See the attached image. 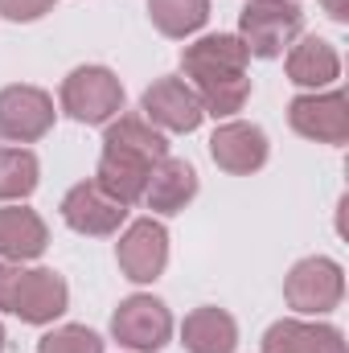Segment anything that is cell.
<instances>
[{
	"instance_id": "26",
	"label": "cell",
	"mask_w": 349,
	"mask_h": 353,
	"mask_svg": "<svg viewBox=\"0 0 349 353\" xmlns=\"http://www.w3.org/2000/svg\"><path fill=\"white\" fill-rule=\"evenodd\" d=\"M0 353H4V325H0Z\"/></svg>"
},
{
	"instance_id": "11",
	"label": "cell",
	"mask_w": 349,
	"mask_h": 353,
	"mask_svg": "<svg viewBox=\"0 0 349 353\" xmlns=\"http://www.w3.org/2000/svg\"><path fill=\"white\" fill-rule=\"evenodd\" d=\"M210 157L222 173L230 176H251L259 173L271 157V144H267V132L259 123H247V119H226L214 128L210 136Z\"/></svg>"
},
{
	"instance_id": "25",
	"label": "cell",
	"mask_w": 349,
	"mask_h": 353,
	"mask_svg": "<svg viewBox=\"0 0 349 353\" xmlns=\"http://www.w3.org/2000/svg\"><path fill=\"white\" fill-rule=\"evenodd\" d=\"M321 4H325V12H329L337 25H346L349 21V0H321Z\"/></svg>"
},
{
	"instance_id": "20",
	"label": "cell",
	"mask_w": 349,
	"mask_h": 353,
	"mask_svg": "<svg viewBox=\"0 0 349 353\" xmlns=\"http://www.w3.org/2000/svg\"><path fill=\"white\" fill-rule=\"evenodd\" d=\"M148 17H152L157 33L185 41L210 21V0H148Z\"/></svg>"
},
{
	"instance_id": "15",
	"label": "cell",
	"mask_w": 349,
	"mask_h": 353,
	"mask_svg": "<svg viewBox=\"0 0 349 353\" xmlns=\"http://www.w3.org/2000/svg\"><path fill=\"white\" fill-rule=\"evenodd\" d=\"M103 152H119V157H132L157 169L169 157V140L144 115H115L103 132Z\"/></svg>"
},
{
	"instance_id": "8",
	"label": "cell",
	"mask_w": 349,
	"mask_h": 353,
	"mask_svg": "<svg viewBox=\"0 0 349 353\" xmlns=\"http://www.w3.org/2000/svg\"><path fill=\"white\" fill-rule=\"evenodd\" d=\"M115 263L132 283H152L169 267V230L157 218L132 222L115 243Z\"/></svg>"
},
{
	"instance_id": "7",
	"label": "cell",
	"mask_w": 349,
	"mask_h": 353,
	"mask_svg": "<svg viewBox=\"0 0 349 353\" xmlns=\"http://www.w3.org/2000/svg\"><path fill=\"white\" fill-rule=\"evenodd\" d=\"M54 99L41 87H25V83H12V87L0 90V140L8 144H33L41 140L50 128H54Z\"/></svg>"
},
{
	"instance_id": "6",
	"label": "cell",
	"mask_w": 349,
	"mask_h": 353,
	"mask_svg": "<svg viewBox=\"0 0 349 353\" xmlns=\"http://www.w3.org/2000/svg\"><path fill=\"white\" fill-rule=\"evenodd\" d=\"M288 123L296 136L312 144H346L349 140V99L341 90H308L288 103Z\"/></svg>"
},
{
	"instance_id": "12",
	"label": "cell",
	"mask_w": 349,
	"mask_h": 353,
	"mask_svg": "<svg viewBox=\"0 0 349 353\" xmlns=\"http://www.w3.org/2000/svg\"><path fill=\"white\" fill-rule=\"evenodd\" d=\"M62 218L74 234H87V239H107L123 226L128 218V205H119L111 193H103L94 181H79L66 197H62Z\"/></svg>"
},
{
	"instance_id": "24",
	"label": "cell",
	"mask_w": 349,
	"mask_h": 353,
	"mask_svg": "<svg viewBox=\"0 0 349 353\" xmlns=\"http://www.w3.org/2000/svg\"><path fill=\"white\" fill-rule=\"evenodd\" d=\"M17 275H21V263H0V312H8V304H12Z\"/></svg>"
},
{
	"instance_id": "1",
	"label": "cell",
	"mask_w": 349,
	"mask_h": 353,
	"mask_svg": "<svg viewBox=\"0 0 349 353\" xmlns=\"http://www.w3.org/2000/svg\"><path fill=\"white\" fill-rule=\"evenodd\" d=\"M247 46L239 33H206L181 50L185 83L197 90L201 111L214 119H230L251 99V74H247Z\"/></svg>"
},
{
	"instance_id": "4",
	"label": "cell",
	"mask_w": 349,
	"mask_h": 353,
	"mask_svg": "<svg viewBox=\"0 0 349 353\" xmlns=\"http://www.w3.org/2000/svg\"><path fill=\"white\" fill-rule=\"evenodd\" d=\"M346 296V271L341 263L325 259V255H308L288 271L283 279V300L288 308L304 312V316H325L341 304Z\"/></svg>"
},
{
	"instance_id": "21",
	"label": "cell",
	"mask_w": 349,
	"mask_h": 353,
	"mask_svg": "<svg viewBox=\"0 0 349 353\" xmlns=\"http://www.w3.org/2000/svg\"><path fill=\"white\" fill-rule=\"evenodd\" d=\"M41 165L29 148H0V201H25L37 189Z\"/></svg>"
},
{
	"instance_id": "23",
	"label": "cell",
	"mask_w": 349,
	"mask_h": 353,
	"mask_svg": "<svg viewBox=\"0 0 349 353\" xmlns=\"http://www.w3.org/2000/svg\"><path fill=\"white\" fill-rule=\"evenodd\" d=\"M54 4H58V0H0V17L25 25V21H41Z\"/></svg>"
},
{
	"instance_id": "2",
	"label": "cell",
	"mask_w": 349,
	"mask_h": 353,
	"mask_svg": "<svg viewBox=\"0 0 349 353\" xmlns=\"http://www.w3.org/2000/svg\"><path fill=\"white\" fill-rule=\"evenodd\" d=\"M304 29L296 0H247L239 12V41L251 58H279Z\"/></svg>"
},
{
	"instance_id": "14",
	"label": "cell",
	"mask_w": 349,
	"mask_h": 353,
	"mask_svg": "<svg viewBox=\"0 0 349 353\" xmlns=\"http://www.w3.org/2000/svg\"><path fill=\"white\" fill-rule=\"evenodd\" d=\"M263 353H349L346 333L321 321H275L263 333Z\"/></svg>"
},
{
	"instance_id": "17",
	"label": "cell",
	"mask_w": 349,
	"mask_h": 353,
	"mask_svg": "<svg viewBox=\"0 0 349 353\" xmlns=\"http://www.w3.org/2000/svg\"><path fill=\"white\" fill-rule=\"evenodd\" d=\"M181 345H185V353H235L239 350V325L226 308L201 304L185 316Z\"/></svg>"
},
{
	"instance_id": "22",
	"label": "cell",
	"mask_w": 349,
	"mask_h": 353,
	"mask_svg": "<svg viewBox=\"0 0 349 353\" xmlns=\"http://www.w3.org/2000/svg\"><path fill=\"white\" fill-rule=\"evenodd\" d=\"M37 353H103V337L87 325H62L37 341Z\"/></svg>"
},
{
	"instance_id": "5",
	"label": "cell",
	"mask_w": 349,
	"mask_h": 353,
	"mask_svg": "<svg viewBox=\"0 0 349 353\" xmlns=\"http://www.w3.org/2000/svg\"><path fill=\"white\" fill-rule=\"evenodd\" d=\"M111 337L132 353H157L173 337V312L165 308V300L136 292L111 312Z\"/></svg>"
},
{
	"instance_id": "9",
	"label": "cell",
	"mask_w": 349,
	"mask_h": 353,
	"mask_svg": "<svg viewBox=\"0 0 349 353\" xmlns=\"http://www.w3.org/2000/svg\"><path fill=\"white\" fill-rule=\"evenodd\" d=\"M140 107H144V119H148L157 132H181V136H189V132H197L201 119H206L197 90L189 87L185 79H173V74L157 79L152 87L144 90V94H140Z\"/></svg>"
},
{
	"instance_id": "3",
	"label": "cell",
	"mask_w": 349,
	"mask_h": 353,
	"mask_svg": "<svg viewBox=\"0 0 349 353\" xmlns=\"http://www.w3.org/2000/svg\"><path fill=\"white\" fill-rule=\"evenodd\" d=\"M62 111L74 119V123H111L119 111H123V83L107 70V66H79L62 79Z\"/></svg>"
},
{
	"instance_id": "16",
	"label": "cell",
	"mask_w": 349,
	"mask_h": 353,
	"mask_svg": "<svg viewBox=\"0 0 349 353\" xmlns=\"http://www.w3.org/2000/svg\"><path fill=\"white\" fill-rule=\"evenodd\" d=\"M193 197H197V169H193L189 161H181V157H165V161L152 169L140 201H144L152 214H181Z\"/></svg>"
},
{
	"instance_id": "18",
	"label": "cell",
	"mask_w": 349,
	"mask_h": 353,
	"mask_svg": "<svg viewBox=\"0 0 349 353\" xmlns=\"http://www.w3.org/2000/svg\"><path fill=\"white\" fill-rule=\"evenodd\" d=\"M337 74H341V58H337L333 41L312 33V37H300L292 46V54H288V83H296L304 90H321L329 83H337Z\"/></svg>"
},
{
	"instance_id": "10",
	"label": "cell",
	"mask_w": 349,
	"mask_h": 353,
	"mask_svg": "<svg viewBox=\"0 0 349 353\" xmlns=\"http://www.w3.org/2000/svg\"><path fill=\"white\" fill-rule=\"evenodd\" d=\"M70 304V288L54 267H21L8 312L25 325H54Z\"/></svg>"
},
{
	"instance_id": "13",
	"label": "cell",
	"mask_w": 349,
	"mask_h": 353,
	"mask_svg": "<svg viewBox=\"0 0 349 353\" xmlns=\"http://www.w3.org/2000/svg\"><path fill=\"white\" fill-rule=\"evenodd\" d=\"M50 230L37 210H25L21 201L0 205V259L4 263H29L46 251Z\"/></svg>"
},
{
	"instance_id": "19",
	"label": "cell",
	"mask_w": 349,
	"mask_h": 353,
	"mask_svg": "<svg viewBox=\"0 0 349 353\" xmlns=\"http://www.w3.org/2000/svg\"><path fill=\"white\" fill-rule=\"evenodd\" d=\"M148 176H152V165L132 161V157H119V152H103L99 157V169H94V185L103 193H111L119 205H136L144 197Z\"/></svg>"
}]
</instances>
